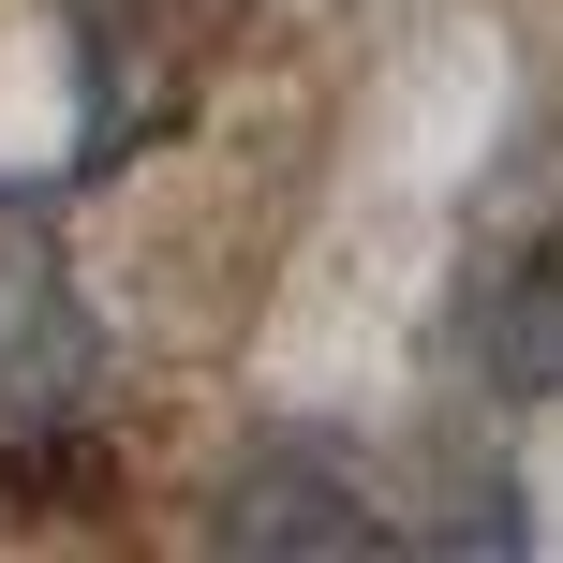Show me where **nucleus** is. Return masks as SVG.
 Wrapping results in <instances>:
<instances>
[{"label": "nucleus", "mask_w": 563, "mask_h": 563, "mask_svg": "<svg viewBox=\"0 0 563 563\" xmlns=\"http://www.w3.org/2000/svg\"><path fill=\"white\" fill-rule=\"evenodd\" d=\"M75 297H59V267H30L15 238H0V416H45V400H75Z\"/></svg>", "instance_id": "1"}, {"label": "nucleus", "mask_w": 563, "mask_h": 563, "mask_svg": "<svg viewBox=\"0 0 563 563\" xmlns=\"http://www.w3.org/2000/svg\"><path fill=\"white\" fill-rule=\"evenodd\" d=\"M223 534L238 549H386L371 519H341V475H238V505H223Z\"/></svg>", "instance_id": "2"}]
</instances>
